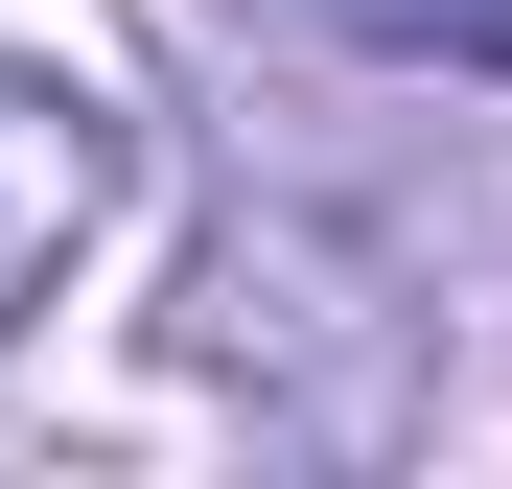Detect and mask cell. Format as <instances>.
Instances as JSON below:
<instances>
[{"instance_id":"cell-1","label":"cell","mask_w":512,"mask_h":489,"mask_svg":"<svg viewBox=\"0 0 512 489\" xmlns=\"http://www.w3.org/2000/svg\"><path fill=\"white\" fill-rule=\"evenodd\" d=\"M94 210H117V117L70 94L47 47H0V326L70 280V233H94Z\"/></svg>"},{"instance_id":"cell-2","label":"cell","mask_w":512,"mask_h":489,"mask_svg":"<svg viewBox=\"0 0 512 489\" xmlns=\"http://www.w3.org/2000/svg\"><path fill=\"white\" fill-rule=\"evenodd\" d=\"M350 47H419V70H512V0H326Z\"/></svg>"}]
</instances>
